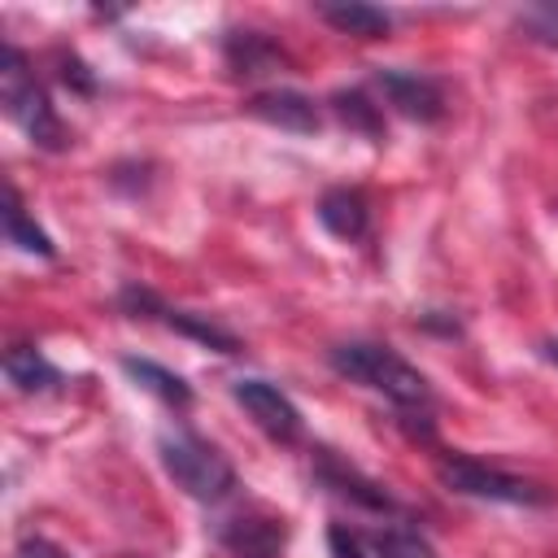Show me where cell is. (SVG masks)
<instances>
[{
    "mask_svg": "<svg viewBox=\"0 0 558 558\" xmlns=\"http://www.w3.org/2000/svg\"><path fill=\"white\" fill-rule=\"evenodd\" d=\"M327 366L340 379L379 392L401 414H432V401L436 397H432L427 375L410 357H401L392 344H379V340H344V344H331L327 349Z\"/></svg>",
    "mask_w": 558,
    "mask_h": 558,
    "instance_id": "1",
    "label": "cell"
},
{
    "mask_svg": "<svg viewBox=\"0 0 558 558\" xmlns=\"http://www.w3.org/2000/svg\"><path fill=\"white\" fill-rule=\"evenodd\" d=\"M0 100H4V113L22 126V135H26L35 148L61 153V148L70 144V131H65L61 113L52 109L48 87L35 78L26 52L13 48V44L0 48Z\"/></svg>",
    "mask_w": 558,
    "mask_h": 558,
    "instance_id": "2",
    "label": "cell"
},
{
    "mask_svg": "<svg viewBox=\"0 0 558 558\" xmlns=\"http://www.w3.org/2000/svg\"><path fill=\"white\" fill-rule=\"evenodd\" d=\"M157 453H161V466L166 475L192 497V501H205V506H218L227 501L240 480H235V466L227 462V453L218 445H209L205 436L196 432H166L157 440Z\"/></svg>",
    "mask_w": 558,
    "mask_h": 558,
    "instance_id": "3",
    "label": "cell"
},
{
    "mask_svg": "<svg viewBox=\"0 0 558 558\" xmlns=\"http://www.w3.org/2000/svg\"><path fill=\"white\" fill-rule=\"evenodd\" d=\"M436 480L458 493V497H475V501H497V506H554V488L510 475L501 466H488L471 453H440L436 458Z\"/></svg>",
    "mask_w": 558,
    "mask_h": 558,
    "instance_id": "4",
    "label": "cell"
},
{
    "mask_svg": "<svg viewBox=\"0 0 558 558\" xmlns=\"http://www.w3.org/2000/svg\"><path fill=\"white\" fill-rule=\"evenodd\" d=\"M118 310L131 314V318H153V323H161V327H170V331H179V336H187V340H196V344H205V349H214V353H240V349H244L240 336L227 331L222 323H214L209 314L170 305V301H161V296H157L153 288H144V283H126V288L118 292Z\"/></svg>",
    "mask_w": 558,
    "mask_h": 558,
    "instance_id": "5",
    "label": "cell"
},
{
    "mask_svg": "<svg viewBox=\"0 0 558 558\" xmlns=\"http://www.w3.org/2000/svg\"><path fill=\"white\" fill-rule=\"evenodd\" d=\"M231 397H235V405L253 418V427L266 432L275 445H296V440H301L305 418H301L296 401H292L279 384L257 379V375H244V379L231 384Z\"/></svg>",
    "mask_w": 558,
    "mask_h": 558,
    "instance_id": "6",
    "label": "cell"
},
{
    "mask_svg": "<svg viewBox=\"0 0 558 558\" xmlns=\"http://www.w3.org/2000/svg\"><path fill=\"white\" fill-rule=\"evenodd\" d=\"M375 87L384 96V105L410 122H440L445 118V87L440 78L423 74V70H405V65H379Z\"/></svg>",
    "mask_w": 558,
    "mask_h": 558,
    "instance_id": "7",
    "label": "cell"
},
{
    "mask_svg": "<svg viewBox=\"0 0 558 558\" xmlns=\"http://www.w3.org/2000/svg\"><path fill=\"white\" fill-rule=\"evenodd\" d=\"M314 480H318L327 493H336V497H344V501H353V506H362V510H371V514H392V510H397L392 493H388L379 480H371L366 471H357L353 462H344V458L331 453V449H314Z\"/></svg>",
    "mask_w": 558,
    "mask_h": 558,
    "instance_id": "8",
    "label": "cell"
},
{
    "mask_svg": "<svg viewBox=\"0 0 558 558\" xmlns=\"http://www.w3.org/2000/svg\"><path fill=\"white\" fill-rule=\"evenodd\" d=\"M218 541L235 558H283L288 523L266 510H244V514H231L218 523Z\"/></svg>",
    "mask_w": 558,
    "mask_h": 558,
    "instance_id": "9",
    "label": "cell"
},
{
    "mask_svg": "<svg viewBox=\"0 0 558 558\" xmlns=\"http://www.w3.org/2000/svg\"><path fill=\"white\" fill-rule=\"evenodd\" d=\"M222 61L235 78H266V74H279L292 65L283 44L266 31H253V26H235L222 35Z\"/></svg>",
    "mask_w": 558,
    "mask_h": 558,
    "instance_id": "10",
    "label": "cell"
},
{
    "mask_svg": "<svg viewBox=\"0 0 558 558\" xmlns=\"http://www.w3.org/2000/svg\"><path fill=\"white\" fill-rule=\"evenodd\" d=\"M244 113L266 122V126H279V131H292V135H314L323 126V113L314 105V96L296 92V87H266V92H253L244 100Z\"/></svg>",
    "mask_w": 558,
    "mask_h": 558,
    "instance_id": "11",
    "label": "cell"
},
{
    "mask_svg": "<svg viewBox=\"0 0 558 558\" xmlns=\"http://www.w3.org/2000/svg\"><path fill=\"white\" fill-rule=\"evenodd\" d=\"M318 222H323V231H331L336 240H366V231H371V201L357 192V187H327L323 196H318Z\"/></svg>",
    "mask_w": 558,
    "mask_h": 558,
    "instance_id": "12",
    "label": "cell"
},
{
    "mask_svg": "<svg viewBox=\"0 0 558 558\" xmlns=\"http://www.w3.org/2000/svg\"><path fill=\"white\" fill-rule=\"evenodd\" d=\"M4 379L26 392V397H39V392H57L65 384V375L44 357L39 344H9L4 353Z\"/></svg>",
    "mask_w": 558,
    "mask_h": 558,
    "instance_id": "13",
    "label": "cell"
},
{
    "mask_svg": "<svg viewBox=\"0 0 558 558\" xmlns=\"http://www.w3.org/2000/svg\"><path fill=\"white\" fill-rule=\"evenodd\" d=\"M122 371H126L144 392H153L157 401H166V405H174V410H187V405L196 401L192 384H187L179 371H170V366H161V362H153V357L122 353Z\"/></svg>",
    "mask_w": 558,
    "mask_h": 558,
    "instance_id": "14",
    "label": "cell"
},
{
    "mask_svg": "<svg viewBox=\"0 0 558 558\" xmlns=\"http://www.w3.org/2000/svg\"><path fill=\"white\" fill-rule=\"evenodd\" d=\"M314 13L340 31V35H353V39H384L392 31V13L379 9V4H357V0H340V4H314Z\"/></svg>",
    "mask_w": 558,
    "mask_h": 558,
    "instance_id": "15",
    "label": "cell"
},
{
    "mask_svg": "<svg viewBox=\"0 0 558 558\" xmlns=\"http://www.w3.org/2000/svg\"><path fill=\"white\" fill-rule=\"evenodd\" d=\"M4 240H9L13 248L31 253V257H57V244H52L48 231L26 214V205H22V196H17L13 183H4Z\"/></svg>",
    "mask_w": 558,
    "mask_h": 558,
    "instance_id": "16",
    "label": "cell"
},
{
    "mask_svg": "<svg viewBox=\"0 0 558 558\" xmlns=\"http://www.w3.org/2000/svg\"><path fill=\"white\" fill-rule=\"evenodd\" d=\"M331 113L349 126V131H357V135H366V140H384V109L362 92V87H340V92H331Z\"/></svg>",
    "mask_w": 558,
    "mask_h": 558,
    "instance_id": "17",
    "label": "cell"
},
{
    "mask_svg": "<svg viewBox=\"0 0 558 558\" xmlns=\"http://www.w3.org/2000/svg\"><path fill=\"white\" fill-rule=\"evenodd\" d=\"M366 545L375 558H436L432 541L414 527H401V523H384V527L366 532Z\"/></svg>",
    "mask_w": 558,
    "mask_h": 558,
    "instance_id": "18",
    "label": "cell"
},
{
    "mask_svg": "<svg viewBox=\"0 0 558 558\" xmlns=\"http://www.w3.org/2000/svg\"><path fill=\"white\" fill-rule=\"evenodd\" d=\"M519 31L545 48H558V4H532L519 13Z\"/></svg>",
    "mask_w": 558,
    "mask_h": 558,
    "instance_id": "19",
    "label": "cell"
},
{
    "mask_svg": "<svg viewBox=\"0 0 558 558\" xmlns=\"http://www.w3.org/2000/svg\"><path fill=\"white\" fill-rule=\"evenodd\" d=\"M57 65H61V70H57V78H61L70 92H78V96H96V78H92V70H87L74 52H65V48H61V52H57Z\"/></svg>",
    "mask_w": 558,
    "mask_h": 558,
    "instance_id": "20",
    "label": "cell"
},
{
    "mask_svg": "<svg viewBox=\"0 0 558 558\" xmlns=\"http://www.w3.org/2000/svg\"><path fill=\"white\" fill-rule=\"evenodd\" d=\"M327 545H331V558H375V554H366V536H357L349 523H331Z\"/></svg>",
    "mask_w": 558,
    "mask_h": 558,
    "instance_id": "21",
    "label": "cell"
},
{
    "mask_svg": "<svg viewBox=\"0 0 558 558\" xmlns=\"http://www.w3.org/2000/svg\"><path fill=\"white\" fill-rule=\"evenodd\" d=\"M418 327H427V331H445V336H458V331H462V323H458L453 314H445V310H427V314H418Z\"/></svg>",
    "mask_w": 558,
    "mask_h": 558,
    "instance_id": "22",
    "label": "cell"
},
{
    "mask_svg": "<svg viewBox=\"0 0 558 558\" xmlns=\"http://www.w3.org/2000/svg\"><path fill=\"white\" fill-rule=\"evenodd\" d=\"M22 558H65L52 541H44V536H26L22 541Z\"/></svg>",
    "mask_w": 558,
    "mask_h": 558,
    "instance_id": "23",
    "label": "cell"
},
{
    "mask_svg": "<svg viewBox=\"0 0 558 558\" xmlns=\"http://www.w3.org/2000/svg\"><path fill=\"white\" fill-rule=\"evenodd\" d=\"M541 357H545V362H554V366H558V336H554V340H545V344H541Z\"/></svg>",
    "mask_w": 558,
    "mask_h": 558,
    "instance_id": "24",
    "label": "cell"
}]
</instances>
